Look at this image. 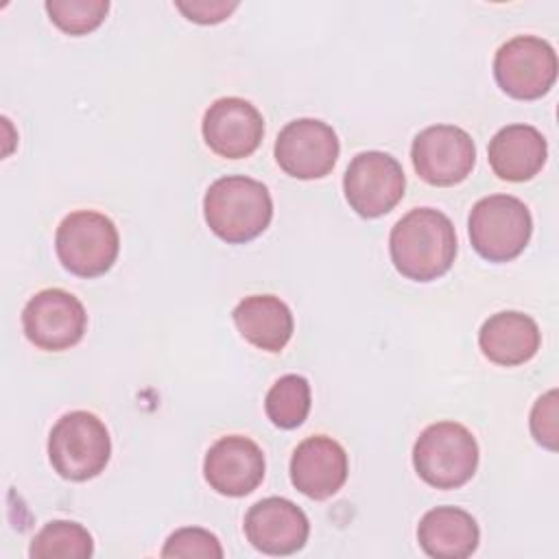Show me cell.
Here are the masks:
<instances>
[{"instance_id":"6","label":"cell","mask_w":559,"mask_h":559,"mask_svg":"<svg viewBox=\"0 0 559 559\" xmlns=\"http://www.w3.org/2000/svg\"><path fill=\"white\" fill-rule=\"evenodd\" d=\"M55 251L66 271L79 277L107 273L120 251V236L114 221L94 210L68 214L55 234Z\"/></svg>"},{"instance_id":"22","label":"cell","mask_w":559,"mask_h":559,"mask_svg":"<svg viewBox=\"0 0 559 559\" xmlns=\"http://www.w3.org/2000/svg\"><path fill=\"white\" fill-rule=\"evenodd\" d=\"M50 22L68 35H85L98 28L109 11L107 0H46Z\"/></svg>"},{"instance_id":"24","label":"cell","mask_w":559,"mask_h":559,"mask_svg":"<svg viewBox=\"0 0 559 559\" xmlns=\"http://www.w3.org/2000/svg\"><path fill=\"white\" fill-rule=\"evenodd\" d=\"M531 432L546 450H557V389L544 393L531 411Z\"/></svg>"},{"instance_id":"18","label":"cell","mask_w":559,"mask_h":559,"mask_svg":"<svg viewBox=\"0 0 559 559\" xmlns=\"http://www.w3.org/2000/svg\"><path fill=\"white\" fill-rule=\"evenodd\" d=\"M417 539L428 557L465 559L476 552L480 528L465 509L435 507L419 520Z\"/></svg>"},{"instance_id":"4","label":"cell","mask_w":559,"mask_h":559,"mask_svg":"<svg viewBox=\"0 0 559 559\" xmlns=\"http://www.w3.org/2000/svg\"><path fill=\"white\" fill-rule=\"evenodd\" d=\"M413 465L430 487L456 489L476 474L478 443L463 424L437 421L417 437Z\"/></svg>"},{"instance_id":"25","label":"cell","mask_w":559,"mask_h":559,"mask_svg":"<svg viewBox=\"0 0 559 559\" xmlns=\"http://www.w3.org/2000/svg\"><path fill=\"white\" fill-rule=\"evenodd\" d=\"M175 7L197 24H218L238 9L236 0H190V2H175Z\"/></svg>"},{"instance_id":"16","label":"cell","mask_w":559,"mask_h":559,"mask_svg":"<svg viewBox=\"0 0 559 559\" xmlns=\"http://www.w3.org/2000/svg\"><path fill=\"white\" fill-rule=\"evenodd\" d=\"M548 144L539 129L531 124L502 127L487 146L491 170L504 181H528L546 164Z\"/></svg>"},{"instance_id":"20","label":"cell","mask_w":559,"mask_h":559,"mask_svg":"<svg viewBox=\"0 0 559 559\" xmlns=\"http://www.w3.org/2000/svg\"><path fill=\"white\" fill-rule=\"evenodd\" d=\"M94 539L85 526L72 520H52L33 537L28 557L33 559H87Z\"/></svg>"},{"instance_id":"12","label":"cell","mask_w":559,"mask_h":559,"mask_svg":"<svg viewBox=\"0 0 559 559\" xmlns=\"http://www.w3.org/2000/svg\"><path fill=\"white\" fill-rule=\"evenodd\" d=\"M205 144L225 159L249 157L262 142V114L245 98L223 96L214 100L201 122Z\"/></svg>"},{"instance_id":"21","label":"cell","mask_w":559,"mask_h":559,"mask_svg":"<svg viewBox=\"0 0 559 559\" xmlns=\"http://www.w3.org/2000/svg\"><path fill=\"white\" fill-rule=\"evenodd\" d=\"M310 384L304 376L286 373L273 382L264 397L266 417L284 430L301 426L310 413Z\"/></svg>"},{"instance_id":"5","label":"cell","mask_w":559,"mask_h":559,"mask_svg":"<svg viewBox=\"0 0 559 559\" xmlns=\"http://www.w3.org/2000/svg\"><path fill=\"white\" fill-rule=\"evenodd\" d=\"M467 231L474 251L489 262L518 258L533 234V218L524 201L511 194H489L474 203Z\"/></svg>"},{"instance_id":"13","label":"cell","mask_w":559,"mask_h":559,"mask_svg":"<svg viewBox=\"0 0 559 559\" xmlns=\"http://www.w3.org/2000/svg\"><path fill=\"white\" fill-rule=\"evenodd\" d=\"M262 448L242 435L221 437L210 445L203 459V476L207 485L229 498L251 493L264 478Z\"/></svg>"},{"instance_id":"9","label":"cell","mask_w":559,"mask_h":559,"mask_svg":"<svg viewBox=\"0 0 559 559\" xmlns=\"http://www.w3.org/2000/svg\"><path fill=\"white\" fill-rule=\"evenodd\" d=\"M26 338L46 352H63L76 345L87 328V312L79 297L63 288L35 293L22 310Z\"/></svg>"},{"instance_id":"8","label":"cell","mask_w":559,"mask_h":559,"mask_svg":"<svg viewBox=\"0 0 559 559\" xmlns=\"http://www.w3.org/2000/svg\"><path fill=\"white\" fill-rule=\"evenodd\" d=\"M404 188L406 177L400 162L382 151L358 153L343 175L345 199L362 218L391 212L402 201Z\"/></svg>"},{"instance_id":"7","label":"cell","mask_w":559,"mask_h":559,"mask_svg":"<svg viewBox=\"0 0 559 559\" xmlns=\"http://www.w3.org/2000/svg\"><path fill=\"white\" fill-rule=\"evenodd\" d=\"M493 76L504 94L518 100H535L557 81L555 48L535 35H515L493 57Z\"/></svg>"},{"instance_id":"2","label":"cell","mask_w":559,"mask_h":559,"mask_svg":"<svg viewBox=\"0 0 559 559\" xmlns=\"http://www.w3.org/2000/svg\"><path fill=\"white\" fill-rule=\"evenodd\" d=\"M203 216L212 234L229 245L258 238L273 218L269 188L245 175H227L210 183L203 197Z\"/></svg>"},{"instance_id":"19","label":"cell","mask_w":559,"mask_h":559,"mask_svg":"<svg viewBox=\"0 0 559 559\" xmlns=\"http://www.w3.org/2000/svg\"><path fill=\"white\" fill-rule=\"evenodd\" d=\"M240 336L258 349L277 354L293 336V312L275 295H249L231 312Z\"/></svg>"},{"instance_id":"15","label":"cell","mask_w":559,"mask_h":559,"mask_svg":"<svg viewBox=\"0 0 559 559\" xmlns=\"http://www.w3.org/2000/svg\"><path fill=\"white\" fill-rule=\"evenodd\" d=\"M345 448L325 435L304 439L290 456V483L312 500L334 496L347 480Z\"/></svg>"},{"instance_id":"23","label":"cell","mask_w":559,"mask_h":559,"mask_svg":"<svg viewBox=\"0 0 559 559\" xmlns=\"http://www.w3.org/2000/svg\"><path fill=\"white\" fill-rule=\"evenodd\" d=\"M162 557H186V559H221L223 546L218 537L199 526H183L168 535Z\"/></svg>"},{"instance_id":"10","label":"cell","mask_w":559,"mask_h":559,"mask_svg":"<svg viewBox=\"0 0 559 559\" xmlns=\"http://www.w3.org/2000/svg\"><path fill=\"white\" fill-rule=\"evenodd\" d=\"M411 159L426 183L448 188L467 179L476 164V146L465 129L432 124L415 135Z\"/></svg>"},{"instance_id":"3","label":"cell","mask_w":559,"mask_h":559,"mask_svg":"<svg viewBox=\"0 0 559 559\" xmlns=\"http://www.w3.org/2000/svg\"><path fill=\"white\" fill-rule=\"evenodd\" d=\"M111 456L107 426L87 411H70L57 419L48 435V459L52 469L72 483L98 476Z\"/></svg>"},{"instance_id":"14","label":"cell","mask_w":559,"mask_h":559,"mask_svg":"<svg viewBox=\"0 0 559 559\" xmlns=\"http://www.w3.org/2000/svg\"><path fill=\"white\" fill-rule=\"evenodd\" d=\"M247 542L264 555H293L301 550L310 535L306 513L288 498L271 496L255 502L245 515Z\"/></svg>"},{"instance_id":"17","label":"cell","mask_w":559,"mask_h":559,"mask_svg":"<svg viewBox=\"0 0 559 559\" xmlns=\"http://www.w3.org/2000/svg\"><path fill=\"white\" fill-rule=\"evenodd\" d=\"M542 343L539 328L533 317L518 310L491 314L480 332L478 345L485 358L502 367H515L531 360Z\"/></svg>"},{"instance_id":"11","label":"cell","mask_w":559,"mask_h":559,"mask_svg":"<svg viewBox=\"0 0 559 559\" xmlns=\"http://www.w3.org/2000/svg\"><path fill=\"white\" fill-rule=\"evenodd\" d=\"M338 138L330 124L317 118L288 122L275 140V162L295 179H321L338 159Z\"/></svg>"},{"instance_id":"1","label":"cell","mask_w":559,"mask_h":559,"mask_svg":"<svg viewBox=\"0 0 559 559\" xmlns=\"http://www.w3.org/2000/svg\"><path fill=\"white\" fill-rule=\"evenodd\" d=\"M389 253L406 280L432 282L445 275L456 258L454 225L439 210L415 207L393 225Z\"/></svg>"}]
</instances>
